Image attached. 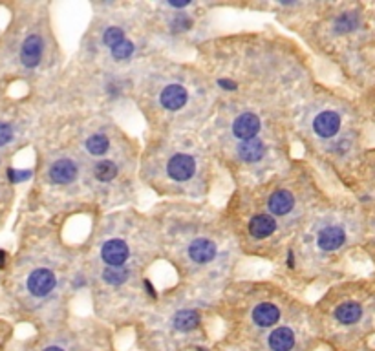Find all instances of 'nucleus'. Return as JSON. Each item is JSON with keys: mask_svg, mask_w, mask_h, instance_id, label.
Returning a JSON list of instances; mask_svg holds the SVG:
<instances>
[{"mask_svg": "<svg viewBox=\"0 0 375 351\" xmlns=\"http://www.w3.org/2000/svg\"><path fill=\"white\" fill-rule=\"evenodd\" d=\"M194 170H196V163L191 155L187 154H176L170 158L169 165H167V172L172 179L176 181H187L189 178H193Z\"/></svg>", "mask_w": 375, "mask_h": 351, "instance_id": "obj_1", "label": "nucleus"}, {"mask_svg": "<svg viewBox=\"0 0 375 351\" xmlns=\"http://www.w3.org/2000/svg\"><path fill=\"white\" fill-rule=\"evenodd\" d=\"M55 287V275L48 269H37L28 278V289L35 296H46Z\"/></svg>", "mask_w": 375, "mask_h": 351, "instance_id": "obj_2", "label": "nucleus"}, {"mask_svg": "<svg viewBox=\"0 0 375 351\" xmlns=\"http://www.w3.org/2000/svg\"><path fill=\"white\" fill-rule=\"evenodd\" d=\"M101 256L110 267H121L128 260V247L123 240H110L101 249Z\"/></svg>", "mask_w": 375, "mask_h": 351, "instance_id": "obj_3", "label": "nucleus"}, {"mask_svg": "<svg viewBox=\"0 0 375 351\" xmlns=\"http://www.w3.org/2000/svg\"><path fill=\"white\" fill-rule=\"evenodd\" d=\"M233 132L242 141L254 139V136L260 132V119L254 113H242L240 117H236L235 125H233Z\"/></svg>", "mask_w": 375, "mask_h": 351, "instance_id": "obj_4", "label": "nucleus"}, {"mask_svg": "<svg viewBox=\"0 0 375 351\" xmlns=\"http://www.w3.org/2000/svg\"><path fill=\"white\" fill-rule=\"evenodd\" d=\"M41 55H43V41L39 35H29L22 44V52H20V59L26 68H35L41 62Z\"/></svg>", "mask_w": 375, "mask_h": 351, "instance_id": "obj_5", "label": "nucleus"}, {"mask_svg": "<svg viewBox=\"0 0 375 351\" xmlns=\"http://www.w3.org/2000/svg\"><path fill=\"white\" fill-rule=\"evenodd\" d=\"M341 128V117L335 112H322L315 117L313 130L320 137H333Z\"/></svg>", "mask_w": 375, "mask_h": 351, "instance_id": "obj_6", "label": "nucleus"}, {"mask_svg": "<svg viewBox=\"0 0 375 351\" xmlns=\"http://www.w3.org/2000/svg\"><path fill=\"white\" fill-rule=\"evenodd\" d=\"M77 178V165L70 160H61L52 165L50 179L57 185H68Z\"/></svg>", "mask_w": 375, "mask_h": 351, "instance_id": "obj_7", "label": "nucleus"}, {"mask_svg": "<svg viewBox=\"0 0 375 351\" xmlns=\"http://www.w3.org/2000/svg\"><path fill=\"white\" fill-rule=\"evenodd\" d=\"M160 103L167 110H179L187 103V90L179 85H170L161 92Z\"/></svg>", "mask_w": 375, "mask_h": 351, "instance_id": "obj_8", "label": "nucleus"}, {"mask_svg": "<svg viewBox=\"0 0 375 351\" xmlns=\"http://www.w3.org/2000/svg\"><path fill=\"white\" fill-rule=\"evenodd\" d=\"M344 240H346V234L341 227H326L319 232L317 244L322 251H335L344 244Z\"/></svg>", "mask_w": 375, "mask_h": 351, "instance_id": "obj_9", "label": "nucleus"}, {"mask_svg": "<svg viewBox=\"0 0 375 351\" xmlns=\"http://www.w3.org/2000/svg\"><path fill=\"white\" fill-rule=\"evenodd\" d=\"M189 256L198 263L211 262L212 258L216 256V245L212 244L211 240H205V238L194 240L193 244H191V247H189Z\"/></svg>", "mask_w": 375, "mask_h": 351, "instance_id": "obj_10", "label": "nucleus"}, {"mask_svg": "<svg viewBox=\"0 0 375 351\" xmlns=\"http://www.w3.org/2000/svg\"><path fill=\"white\" fill-rule=\"evenodd\" d=\"M264 152H266V146L260 139H247L242 141L238 146V155L240 160L245 161V163H256L264 158Z\"/></svg>", "mask_w": 375, "mask_h": 351, "instance_id": "obj_11", "label": "nucleus"}, {"mask_svg": "<svg viewBox=\"0 0 375 351\" xmlns=\"http://www.w3.org/2000/svg\"><path fill=\"white\" fill-rule=\"evenodd\" d=\"M293 203H295V200L289 190H277L269 198L268 207L275 216H284L293 209Z\"/></svg>", "mask_w": 375, "mask_h": 351, "instance_id": "obj_12", "label": "nucleus"}, {"mask_svg": "<svg viewBox=\"0 0 375 351\" xmlns=\"http://www.w3.org/2000/svg\"><path fill=\"white\" fill-rule=\"evenodd\" d=\"M275 229H277V221L273 216L268 214L254 216L253 220L249 221V232L253 234L254 238H268Z\"/></svg>", "mask_w": 375, "mask_h": 351, "instance_id": "obj_13", "label": "nucleus"}, {"mask_svg": "<svg viewBox=\"0 0 375 351\" xmlns=\"http://www.w3.org/2000/svg\"><path fill=\"white\" fill-rule=\"evenodd\" d=\"M295 346V333L289 328H278L269 335V347L273 351H289Z\"/></svg>", "mask_w": 375, "mask_h": 351, "instance_id": "obj_14", "label": "nucleus"}, {"mask_svg": "<svg viewBox=\"0 0 375 351\" xmlns=\"http://www.w3.org/2000/svg\"><path fill=\"white\" fill-rule=\"evenodd\" d=\"M278 317H280V311H278L277 305L273 304H260L254 307L253 311V320L256 326H262V328H268L277 322Z\"/></svg>", "mask_w": 375, "mask_h": 351, "instance_id": "obj_15", "label": "nucleus"}, {"mask_svg": "<svg viewBox=\"0 0 375 351\" xmlns=\"http://www.w3.org/2000/svg\"><path fill=\"white\" fill-rule=\"evenodd\" d=\"M335 317L343 324H355L362 317V307L355 302H346L335 309Z\"/></svg>", "mask_w": 375, "mask_h": 351, "instance_id": "obj_16", "label": "nucleus"}, {"mask_svg": "<svg viewBox=\"0 0 375 351\" xmlns=\"http://www.w3.org/2000/svg\"><path fill=\"white\" fill-rule=\"evenodd\" d=\"M200 324V315L193 309H185V311H179L176 317H174V328L178 331H193L194 328H198Z\"/></svg>", "mask_w": 375, "mask_h": 351, "instance_id": "obj_17", "label": "nucleus"}, {"mask_svg": "<svg viewBox=\"0 0 375 351\" xmlns=\"http://www.w3.org/2000/svg\"><path fill=\"white\" fill-rule=\"evenodd\" d=\"M94 176L99 179V181H112L116 176H118V167L112 163V161H99L97 165L94 167Z\"/></svg>", "mask_w": 375, "mask_h": 351, "instance_id": "obj_18", "label": "nucleus"}, {"mask_svg": "<svg viewBox=\"0 0 375 351\" xmlns=\"http://www.w3.org/2000/svg\"><path fill=\"white\" fill-rule=\"evenodd\" d=\"M108 146H110V141H108L106 136H103V134H95V136H92L86 141V150L94 155L104 154L108 150Z\"/></svg>", "mask_w": 375, "mask_h": 351, "instance_id": "obj_19", "label": "nucleus"}, {"mask_svg": "<svg viewBox=\"0 0 375 351\" xmlns=\"http://www.w3.org/2000/svg\"><path fill=\"white\" fill-rule=\"evenodd\" d=\"M103 278H104V282H108V284L118 286V284H123V282L127 280L128 272L125 271V269H121V267H108V269H104Z\"/></svg>", "mask_w": 375, "mask_h": 351, "instance_id": "obj_20", "label": "nucleus"}, {"mask_svg": "<svg viewBox=\"0 0 375 351\" xmlns=\"http://www.w3.org/2000/svg\"><path fill=\"white\" fill-rule=\"evenodd\" d=\"M357 24H359V19H357V15L353 13H344L341 15L337 19V22H335V28H337V31H352V29L357 28Z\"/></svg>", "mask_w": 375, "mask_h": 351, "instance_id": "obj_21", "label": "nucleus"}, {"mask_svg": "<svg viewBox=\"0 0 375 351\" xmlns=\"http://www.w3.org/2000/svg\"><path fill=\"white\" fill-rule=\"evenodd\" d=\"M132 53H134V44L130 41H121V43L112 48V57L116 61H125Z\"/></svg>", "mask_w": 375, "mask_h": 351, "instance_id": "obj_22", "label": "nucleus"}, {"mask_svg": "<svg viewBox=\"0 0 375 351\" xmlns=\"http://www.w3.org/2000/svg\"><path fill=\"white\" fill-rule=\"evenodd\" d=\"M121 41H125V38H123V29L121 28H108L103 35V43L110 48H114L116 44L121 43Z\"/></svg>", "mask_w": 375, "mask_h": 351, "instance_id": "obj_23", "label": "nucleus"}, {"mask_svg": "<svg viewBox=\"0 0 375 351\" xmlns=\"http://www.w3.org/2000/svg\"><path fill=\"white\" fill-rule=\"evenodd\" d=\"M11 137H13V132H11L10 125H6V123H0V146L8 145V143L11 141Z\"/></svg>", "mask_w": 375, "mask_h": 351, "instance_id": "obj_24", "label": "nucleus"}, {"mask_svg": "<svg viewBox=\"0 0 375 351\" xmlns=\"http://www.w3.org/2000/svg\"><path fill=\"white\" fill-rule=\"evenodd\" d=\"M191 24H193V22H191L189 19H185V17H178V19L172 22V29H174V31H181V29L191 28Z\"/></svg>", "mask_w": 375, "mask_h": 351, "instance_id": "obj_25", "label": "nucleus"}, {"mask_svg": "<svg viewBox=\"0 0 375 351\" xmlns=\"http://www.w3.org/2000/svg\"><path fill=\"white\" fill-rule=\"evenodd\" d=\"M8 174H10L11 181H15V183L24 181V179H28L29 176H31V172H29V170H26V172H24V170H20V172H17V170H8Z\"/></svg>", "mask_w": 375, "mask_h": 351, "instance_id": "obj_26", "label": "nucleus"}, {"mask_svg": "<svg viewBox=\"0 0 375 351\" xmlns=\"http://www.w3.org/2000/svg\"><path fill=\"white\" fill-rule=\"evenodd\" d=\"M218 86H221L223 90H236V83H233V81H227V79L218 81Z\"/></svg>", "mask_w": 375, "mask_h": 351, "instance_id": "obj_27", "label": "nucleus"}, {"mask_svg": "<svg viewBox=\"0 0 375 351\" xmlns=\"http://www.w3.org/2000/svg\"><path fill=\"white\" fill-rule=\"evenodd\" d=\"M169 4L172 6V8H187V6L191 4V2H189V0H187V2H172V0H170Z\"/></svg>", "mask_w": 375, "mask_h": 351, "instance_id": "obj_28", "label": "nucleus"}, {"mask_svg": "<svg viewBox=\"0 0 375 351\" xmlns=\"http://www.w3.org/2000/svg\"><path fill=\"white\" fill-rule=\"evenodd\" d=\"M145 286H146V289H148V293H150V295H152V296H156V291H154V287L150 286V282H148V280H145Z\"/></svg>", "mask_w": 375, "mask_h": 351, "instance_id": "obj_29", "label": "nucleus"}, {"mask_svg": "<svg viewBox=\"0 0 375 351\" xmlns=\"http://www.w3.org/2000/svg\"><path fill=\"white\" fill-rule=\"evenodd\" d=\"M4 263H6V253L4 251H0V269L4 267Z\"/></svg>", "mask_w": 375, "mask_h": 351, "instance_id": "obj_30", "label": "nucleus"}, {"mask_svg": "<svg viewBox=\"0 0 375 351\" xmlns=\"http://www.w3.org/2000/svg\"><path fill=\"white\" fill-rule=\"evenodd\" d=\"M287 265L293 267V253H289V256H287Z\"/></svg>", "mask_w": 375, "mask_h": 351, "instance_id": "obj_31", "label": "nucleus"}, {"mask_svg": "<svg viewBox=\"0 0 375 351\" xmlns=\"http://www.w3.org/2000/svg\"><path fill=\"white\" fill-rule=\"evenodd\" d=\"M44 351H62L61 347H46Z\"/></svg>", "mask_w": 375, "mask_h": 351, "instance_id": "obj_32", "label": "nucleus"}]
</instances>
